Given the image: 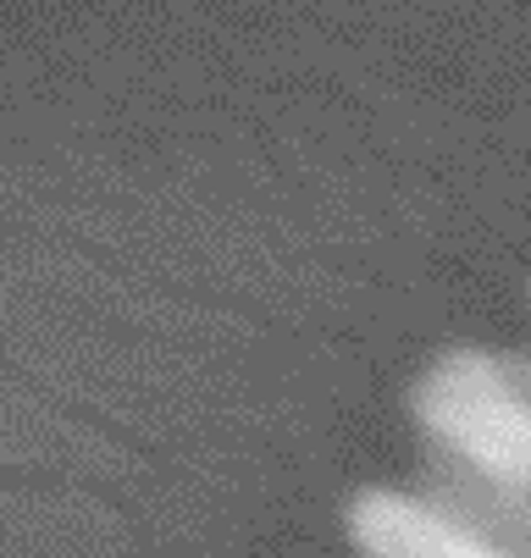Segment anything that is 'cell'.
Instances as JSON below:
<instances>
[]
</instances>
